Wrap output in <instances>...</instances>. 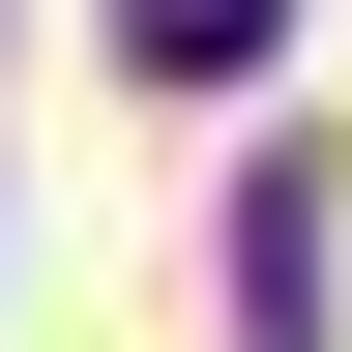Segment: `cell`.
Returning a JSON list of instances; mask_svg holds the SVG:
<instances>
[{
	"instance_id": "1",
	"label": "cell",
	"mask_w": 352,
	"mask_h": 352,
	"mask_svg": "<svg viewBox=\"0 0 352 352\" xmlns=\"http://www.w3.org/2000/svg\"><path fill=\"white\" fill-rule=\"evenodd\" d=\"M323 235H352L323 147H264V176H235V352H323Z\"/></svg>"
},
{
	"instance_id": "2",
	"label": "cell",
	"mask_w": 352,
	"mask_h": 352,
	"mask_svg": "<svg viewBox=\"0 0 352 352\" xmlns=\"http://www.w3.org/2000/svg\"><path fill=\"white\" fill-rule=\"evenodd\" d=\"M264 30H294V0H118V59H147V88H235Z\"/></svg>"
}]
</instances>
